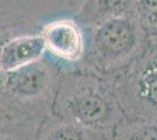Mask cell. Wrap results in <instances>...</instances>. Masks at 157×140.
<instances>
[{
  "instance_id": "obj_1",
  "label": "cell",
  "mask_w": 157,
  "mask_h": 140,
  "mask_svg": "<svg viewBox=\"0 0 157 140\" xmlns=\"http://www.w3.org/2000/svg\"><path fill=\"white\" fill-rule=\"evenodd\" d=\"M51 114L74 120L109 137L125 119L110 78L82 66L62 68Z\"/></svg>"
},
{
  "instance_id": "obj_2",
  "label": "cell",
  "mask_w": 157,
  "mask_h": 140,
  "mask_svg": "<svg viewBox=\"0 0 157 140\" xmlns=\"http://www.w3.org/2000/svg\"><path fill=\"white\" fill-rule=\"evenodd\" d=\"M62 71L56 62L41 60L0 73V121L44 120Z\"/></svg>"
},
{
  "instance_id": "obj_3",
  "label": "cell",
  "mask_w": 157,
  "mask_h": 140,
  "mask_svg": "<svg viewBox=\"0 0 157 140\" xmlns=\"http://www.w3.org/2000/svg\"><path fill=\"white\" fill-rule=\"evenodd\" d=\"M85 31L87 46L80 66L107 77L123 70L148 39L132 13L108 19Z\"/></svg>"
},
{
  "instance_id": "obj_4",
  "label": "cell",
  "mask_w": 157,
  "mask_h": 140,
  "mask_svg": "<svg viewBox=\"0 0 157 140\" xmlns=\"http://www.w3.org/2000/svg\"><path fill=\"white\" fill-rule=\"evenodd\" d=\"M108 78L125 118L157 124V38H148L137 56Z\"/></svg>"
},
{
  "instance_id": "obj_5",
  "label": "cell",
  "mask_w": 157,
  "mask_h": 140,
  "mask_svg": "<svg viewBox=\"0 0 157 140\" xmlns=\"http://www.w3.org/2000/svg\"><path fill=\"white\" fill-rule=\"evenodd\" d=\"M41 36L46 52L62 68L78 67L85 57L87 39L78 21L61 19L44 27Z\"/></svg>"
},
{
  "instance_id": "obj_6",
  "label": "cell",
  "mask_w": 157,
  "mask_h": 140,
  "mask_svg": "<svg viewBox=\"0 0 157 140\" xmlns=\"http://www.w3.org/2000/svg\"><path fill=\"white\" fill-rule=\"evenodd\" d=\"M46 53L41 34L20 35L0 47V73H8L41 60Z\"/></svg>"
},
{
  "instance_id": "obj_7",
  "label": "cell",
  "mask_w": 157,
  "mask_h": 140,
  "mask_svg": "<svg viewBox=\"0 0 157 140\" xmlns=\"http://www.w3.org/2000/svg\"><path fill=\"white\" fill-rule=\"evenodd\" d=\"M36 140H110V137L74 120L49 113L40 124Z\"/></svg>"
},
{
  "instance_id": "obj_8",
  "label": "cell",
  "mask_w": 157,
  "mask_h": 140,
  "mask_svg": "<svg viewBox=\"0 0 157 140\" xmlns=\"http://www.w3.org/2000/svg\"><path fill=\"white\" fill-rule=\"evenodd\" d=\"M136 0H85L78 13V22L89 29L103 21L132 13Z\"/></svg>"
},
{
  "instance_id": "obj_9",
  "label": "cell",
  "mask_w": 157,
  "mask_h": 140,
  "mask_svg": "<svg viewBox=\"0 0 157 140\" xmlns=\"http://www.w3.org/2000/svg\"><path fill=\"white\" fill-rule=\"evenodd\" d=\"M110 140H157V124L125 118L115 127Z\"/></svg>"
},
{
  "instance_id": "obj_10",
  "label": "cell",
  "mask_w": 157,
  "mask_h": 140,
  "mask_svg": "<svg viewBox=\"0 0 157 140\" xmlns=\"http://www.w3.org/2000/svg\"><path fill=\"white\" fill-rule=\"evenodd\" d=\"M42 120L0 121V140H36Z\"/></svg>"
},
{
  "instance_id": "obj_11",
  "label": "cell",
  "mask_w": 157,
  "mask_h": 140,
  "mask_svg": "<svg viewBox=\"0 0 157 140\" xmlns=\"http://www.w3.org/2000/svg\"><path fill=\"white\" fill-rule=\"evenodd\" d=\"M132 15L148 38H157V0H136Z\"/></svg>"
}]
</instances>
